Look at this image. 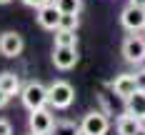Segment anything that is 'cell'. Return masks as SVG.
Returning a JSON list of instances; mask_svg holds the SVG:
<instances>
[{"instance_id": "obj_1", "label": "cell", "mask_w": 145, "mask_h": 135, "mask_svg": "<svg viewBox=\"0 0 145 135\" xmlns=\"http://www.w3.org/2000/svg\"><path fill=\"white\" fill-rule=\"evenodd\" d=\"M20 98H23V105L28 108L30 113H33V110H40V108H45V105L50 103L48 88H45L43 83H38V80L28 83V85L23 88V93H20Z\"/></svg>"}, {"instance_id": "obj_2", "label": "cell", "mask_w": 145, "mask_h": 135, "mask_svg": "<svg viewBox=\"0 0 145 135\" xmlns=\"http://www.w3.org/2000/svg\"><path fill=\"white\" fill-rule=\"evenodd\" d=\"M48 98H50V105L58 108V110H65L70 108L72 100H75V90L68 80H55L50 88H48Z\"/></svg>"}, {"instance_id": "obj_3", "label": "cell", "mask_w": 145, "mask_h": 135, "mask_svg": "<svg viewBox=\"0 0 145 135\" xmlns=\"http://www.w3.org/2000/svg\"><path fill=\"white\" fill-rule=\"evenodd\" d=\"M123 58L133 63V65H140L145 63V38L138 33H130L125 40H123Z\"/></svg>"}, {"instance_id": "obj_4", "label": "cell", "mask_w": 145, "mask_h": 135, "mask_svg": "<svg viewBox=\"0 0 145 135\" xmlns=\"http://www.w3.org/2000/svg\"><path fill=\"white\" fill-rule=\"evenodd\" d=\"M120 25L128 30V33H140L145 30V8L140 5H125L123 13H120Z\"/></svg>"}, {"instance_id": "obj_5", "label": "cell", "mask_w": 145, "mask_h": 135, "mask_svg": "<svg viewBox=\"0 0 145 135\" xmlns=\"http://www.w3.org/2000/svg\"><path fill=\"white\" fill-rule=\"evenodd\" d=\"M108 128H110V120L103 113H88L85 118H83V123H80L83 135H105Z\"/></svg>"}, {"instance_id": "obj_6", "label": "cell", "mask_w": 145, "mask_h": 135, "mask_svg": "<svg viewBox=\"0 0 145 135\" xmlns=\"http://www.w3.org/2000/svg\"><path fill=\"white\" fill-rule=\"evenodd\" d=\"M53 125H55V120H53V115H50L45 108H40V110H33V113H30V118H28V128H30V133L50 135Z\"/></svg>"}, {"instance_id": "obj_7", "label": "cell", "mask_w": 145, "mask_h": 135, "mask_svg": "<svg viewBox=\"0 0 145 135\" xmlns=\"http://www.w3.org/2000/svg\"><path fill=\"white\" fill-rule=\"evenodd\" d=\"M23 35H18L13 30H8V33H3L0 35V55H5V58H18L20 53H23Z\"/></svg>"}, {"instance_id": "obj_8", "label": "cell", "mask_w": 145, "mask_h": 135, "mask_svg": "<svg viewBox=\"0 0 145 135\" xmlns=\"http://www.w3.org/2000/svg\"><path fill=\"white\" fill-rule=\"evenodd\" d=\"M60 10H58V5L55 3H48V5H43V8H38V25L43 30H58L60 25Z\"/></svg>"}, {"instance_id": "obj_9", "label": "cell", "mask_w": 145, "mask_h": 135, "mask_svg": "<svg viewBox=\"0 0 145 135\" xmlns=\"http://www.w3.org/2000/svg\"><path fill=\"white\" fill-rule=\"evenodd\" d=\"M53 65L58 70H70L78 65V48H60L55 45L53 50Z\"/></svg>"}, {"instance_id": "obj_10", "label": "cell", "mask_w": 145, "mask_h": 135, "mask_svg": "<svg viewBox=\"0 0 145 135\" xmlns=\"http://www.w3.org/2000/svg\"><path fill=\"white\" fill-rule=\"evenodd\" d=\"M135 90H138V83H135V75H130V73H123L113 80V93L118 98H123V100H128Z\"/></svg>"}, {"instance_id": "obj_11", "label": "cell", "mask_w": 145, "mask_h": 135, "mask_svg": "<svg viewBox=\"0 0 145 135\" xmlns=\"http://www.w3.org/2000/svg\"><path fill=\"white\" fill-rule=\"evenodd\" d=\"M125 113L135 115L138 120H145V90H135L125 100Z\"/></svg>"}, {"instance_id": "obj_12", "label": "cell", "mask_w": 145, "mask_h": 135, "mask_svg": "<svg viewBox=\"0 0 145 135\" xmlns=\"http://www.w3.org/2000/svg\"><path fill=\"white\" fill-rule=\"evenodd\" d=\"M115 128H118V135H135L140 128H143V120H138L135 115L125 113L115 120Z\"/></svg>"}, {"instance_id": "obj_13", "label": "cell", "mask_w": 145, "mask_h": 135, "mask_svg": "<svg viewBox=\"0 0 145 135\" xmlns=\"http://www.w3.org/2000/svg\"><path fill=\"white\" fill-rule=\"evenodd\" d=\"M0 90L3 93H8V95H18V93H23L20 88V78L10 70H5V73H0Z\"/></svg>"}, {"instance_id": "obj_14", "label": "cell", "mask_w": 145, "mask_h": 135, "mask_svg": "<svg viewBox=\"0 0 145 135\" xmlns=\"http://www.w3.org/2000/svg\"><path fill=\"white\" fill-rule=\"evenodd\" d=\"M50 135H83V130H80V125L72 123V120H60V123L53 125Z\"/></svg>"}, {"instance_id": "obj_15", "label": "cell", "mask_w": 145, "mask_h": 135, "mask_svg": "<svg viewBox=\"0 0 145 135\" xmlns=\"http://www.w3.org/2000/svg\"><path fill=\"white\" fill-rule=\"evenodd\" d=\"M55 45H60V48H78L75 30H55Z\"/></svg>"}, {"instance_id": "obj_16", "label": "cell", "mask_w": 145, "mask_h": 135, "mask_svg": "<svg viewBox=\"0 0 145 135\" xmlns=\"http://www.w3.org/2000/svg\"><path fill=\"white\" fill-rule=\"evenodd\" d=\"M58 5V10L63 15H80L83 10V0H53Z\"/></svg>"}, {"instance_id": "obj_17", "label": "cell", "mask_w": 145, "mask_h": 135, "mask_svg": "<svg viewBox=\"0 0 145 135\" xmlns=\"http://www.w3.org/2000/svg\"><path fill=\"white\" fill-rule=\"evenodd\" d=\"M78 23H80V18H78V15H60L58 30H78Z\"/></svg>"}, {"instance_id": "obj_18", "label": "cell", "mask_w": 145, "mask_h": 135, "mask_svg": "<svg viewBox=\"0 0 145 135\" xmlns=\"http://www.w3.org/2000/svg\"><path fill=\"white\" fill-rule=\"evenodd\" d=\"M135 83H138V90H145V68L135 73Z\"/></svg>"}, {"instance_id": "obj_19", "label": "cell", "mask_w": 145, "mask_h": 135, "mask_svg": "<svg viewBox=\"0 0 145 135\" xmlns=\"http://www.w3.org/2000/svg\"><path fill=\"white\" fill-rule=\"evenodd\" d=\"M0 135H13V125L8 120H0Z\"/></svg>"}, {"instance_id": "obj_20", "label": "cell", "mask_w": 145, "mask_h": 135, "mask_svg": "<svg viewBox=\"0 0 145 135\" xmlns=\"http://www.w3.org/2000/svg\"><path fill=\"white\" fill-rule=\"evenodd\" d=\"M28 8H43V5H48V3H53V0H23Z\"/></svg>"}, {"instance_id": "obj_21", "label": "cell", "mask_w": 145, "mask_h": 135, "mask_svg": "<svg viewBox=\"0 0 145 135\" xmlns=\"http://www.w3.org/2000/svg\"><path fill=\"white\" fill-rule=\"evenodd\" d=\"M8 100H10V95L0 90V108H5V105H8Z\"/></svg>"}, {"instance_id": "obj_22", "label": "cell", "mask_w": 145, "mask_h": 135, "mask_svg": "<svg viewBox=\"0 0 145 135\" xmlns=\"http://www.w3.org/2000/svg\"><path fill=\"white\" fill-rule=\"evenodd\" d=\"M133 5H140V8H145V0H130Z\"/></svg>"}, {"instance_id": "obj_23", "label": "cell", "mask_w": 145, "mask_h": 135, "mask_svg": "<svg viewBox=\"0 0 145 135\" xmlns=\"http://www.w3.org/2000/svg\"><path fill=\"white\" fill-rule=\"evenodd\" d=\"M135 135H145V128H140V130H138V133H135Z\"/></svg>"}, {"instance_id": "obj_24", "label": "cell", "mask_w": 145, "mask_h": 135, "mask_svg": "<svg viewBox=\"0 0 145 135\" xmlns=\"http://www.w3.org/2000/svg\"><path fill=\"white\" fill-rule=\"evenodd\" d=\"M8 3H10V0H0V5H8Z\"/></svg>"}, {"instance_id": "obj_25", "label": "cell", "mask_w": 145, "mask_h": 135, "mask_svg": "<svg viewBox=\"0 0 145 135\" xmlns=\"http://www.w3.org/2000/svg\"><path fill=\"white\" fill-rule=\"evenodd\" d=\"M30 135H43V133H30Z\"/></svg>"}]
</instances>
